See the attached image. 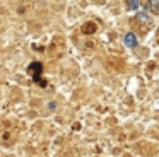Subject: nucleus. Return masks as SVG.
<instances>
[{"mask_svg":"<svg viewBox=\"0 0 159 157\" xmlns=\"http://www.w3.org/2000/svg\"><path fill=\"white\" fill-rule=\"evenodd\" d=\"M123 43L127 44L128 48H135L137 46V36H135L134 33H128V34H125V38H123Z\"/></svg>","mask_w":159,"mask_h":157,"instance_id":"f257e3e1","label":"nucleus"},{"mask_svg":"<svg viewBox=\"0 0 159 157\" xmlns=\"http://www.w3.org/2000/svg\"><path fill=\"white\" fill-rule=\"evenodd\" d=\"M39 70H41V65H39L38 61H34V63H33L31 67H29V72H31V74H34V75H38V74H39Z\"/></svg>","mask_w":159,"mask_h":157,"instance_id":"f03ea898","label":"nucleus"},{"mask_svg":"<svg viewBox=\"0 0 159 157\" xmlns=\"http://www.w3.org/2000/svg\"><path fill=\"white\" fill-rule=\"evenodd\" d=\"M137 19L140 20V22H144V24H149V22H151V19H149V17L145 16V14H139V16H137Z\"/></svg>","mask_w":159,"mask_h":157,"instance_id":"7ed1b4c3","label":"nucleus"},{"mask_svg":"<svg viewBox=\"0 0 159 157\" xmlns=\"http://www.w3.org/2000/svg\"><path fill=\"white\" fill-rule=\"evenodd\" d=\"M139 5H140V3L139 2H134V0H130V2H127V7L130 10H135V9H139Z\"/></svg>","mask_w":159,"mask_h":157,"instance_id":"20e7f679","label":"nucleus"},{"mask_svg":"<svg viewBox=\"0 0 159 157\" xmlns=\"http://www.w3.org/2000/svg\"><path fill=\"white\" fill-rule=\"evenodd\" d=\"M57 108V104H55V102H50V109H52V111H53V109H55Z\"/></svg>","mask_w":159,"mask_h":157,"instance_id":"39448f33","label":"nucleus"}]
</instances>
